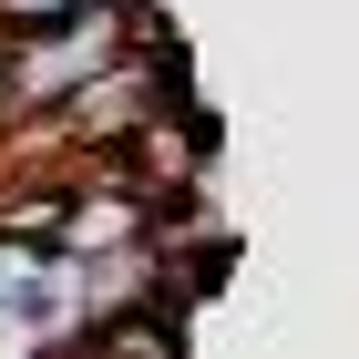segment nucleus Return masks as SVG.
Masks as SVG:
<instances>
[{
  "instance_id": "3",
  "label": "nucleus",
  "mask_w": 359,
  "mask_h": 359,
  "mask_svg": "<svg viewBox=\"0 0 359 359\" xmlns=\"http://www.w3.org/2000/svg\"><path fill=\"white\" fill-rule=\"evenodd\" d=\"M93 0H0V31H31V21H72Z\"/></svg>"
},
{
  "instance_id": "2",
  "label": "nucleus",
  "mask_w": 359,
  "mask_h": 359,
  "mask_svg": "<svg viewBox=\"0 0 359 359\" xmlns=\"http://www.w3.org/2000/svg\"><path fill=\"white\" fill-rule=\"evenodd\" d=\"M41 277H52V247L21 236V226H0V308H11V298H41Z\"/></svg>"
},
{
  "instance_id": "1",
  "label": "nucleus",
  "mask_w": 359,
  "mask_h": 359,
  "mask_svg": "<svg viewBox=\"0 0 359 359\" xmlns=\"http://www.w3.org/2000/svg\"><path fill=\"white\" fill-rule=\"evenodd\" d=\"M154 31V0H93L72 21H31V31H0V134H41L93 72L134 52Z\"/></svg>"
}]
</instances>
